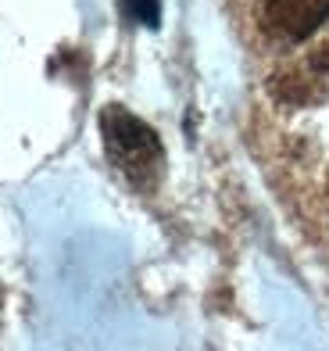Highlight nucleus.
I'll use <instances>...</instances> for the list:
<instances>
[{
    "label": "nucleus",
    "instance_id": "nucleus-1",
    "mask_svg": "<svg viewBox=\"0 0 329 351\" xmlns=\"http://www.w3.org/2000/svg\"><path fill=\"white\" fill-rule=\"evenodd\" d=\"M101 136L111 165L136 186H147L161 172V140L144 119L118 104L101 111Z\"/></svg>",
    "mask_w": 329,
    "mask_h": 351
},
{
    "label": "nucleus",
    "instance_id": "nucleus-2",
    "mask_svg": "<svg viewBox=\"0 0 329 351\" xmlns=\"http://www.w3.org/2000/svg\"><path fill=\"white\" fill-rule=\"evenodd\" d=\"M261 25L279 40H304L329 19V0H258Z\"/></svg>",
    "mask_w": 329,
    "mask_h": 351
},
{
    "label": "nucleus",
    "instance_id": "nucleus-3",
    "mask_svg": "<svg viewBox=\"0 0 329 351\" xmlns=\"http://www.w3.org/2000/svg\"><path fill=\"white\" fill-rule=\"evenodd\" d=\"M122 8H125V14H129V19H136L140 25H147V29H154V25L161 22L158 0H122Z\"/></svg>",
    "mask_w": 329,
    "mask_h": 351
},
{
    "label": "nucleus",
    "instance_id": "nucleus-4",
    "mask_svg": "<svg viewBox=\"0 0 329 351\" xmlns=\"http://www.w3.org/2000/svg\"><path fill=\"white\" fill-rule=\"evenodd\" d=\"M319 65H326L329 69V36L322 40V47H319Z\"/></svg>",
    "mask_w": 329,
    "mask_h": 351
}]
</instances>
